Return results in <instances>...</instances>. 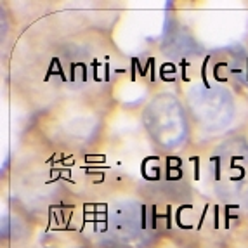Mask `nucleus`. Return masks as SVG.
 <instances>
[]
</instances>
